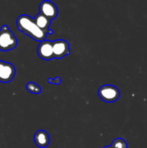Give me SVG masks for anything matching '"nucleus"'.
I'll use <instances>...</instances> for the list:
<instances>
[{"label":"nucleus","instance_id":"nucleus-1","mask_svg":"<svg viewBox=\"0 0 147 148\" xmlns=\"http://www.w3.org/2000/svg\"><path fill=\"white\" fill-rule=\"evenodd\" d=\"M17 26L20 32H22L36 41L41 42L45 40L47 34L49 33L39 28L34 20L27 14L19 16L17 20Z\"/></svg>","mask_w":147,"mask_h":148},{"label":"nucleus","instance_id":"nucleus-2","mask_svg":"<svg viewBox=\"0 0 147 148\" xmlns=\"http://www.w3.org/2000/svg\"><path fill=\"white\" fill-rule=\"evenodd\" d=\"M17 39L6 25L0 28V51H8L17 46Z\"/></svg>","mask_w":147,"mask_h":148},{"label":"nucleus","instance_id":"nucleus-3","mask_svg":"<svg viewBox=\"0 0 147 148\" xmlns=\"http://www.w3.org/2000/svg\"><path fill=\"white\" fill-rule=\"evenodd\" d=\"M97 93L100 99L106 103L115 102L120 95L118 88L111 85H104L101 86L98 90Z\"/></svg>","mask_w":147,"mask_h":148},{"label":"nucleus","instance_id":"nucleus-4","mask_svg":"<svg viewBox=\"0 0 147 148\" xmlns=\"http://www.w3.org/2000/svg\"><path fill=\"white\" fill-rule=\"evenodd\" d=\"M15 72V67L12 64L0 60V82L3 83L11 82Z\"/></svg>","mask_w":147,"mask_h":148},{"label":"nucleus","instance_id":"nucleus-5","mask_svg":"<svg viewBox=\"0 0 147 148\" xmlns=\"http://www.w3.org/2000/svg\"><path fill=\"white\" fill-rule=\"evenodd\" d=\"M53 50L54 59H62L70 53L69 43L62 39L55 40L53 41Z\"/></svg>","mask_w":147,"mask_h":148},{"label":"nucleus","instance_id":"nucleus-6","mask_svg":"<svg viewBox=\"0 0 147 148\" xmlns=\"http://www.w3.org/2000/svg\"><path fill=\"white\" fill-rule=\"evenodd\" d=\"M37 54L43 60H50L54 59L53 50V41L43 40L38 45L37 49Z\"/></svg>","mask_w":147,"mask_h":148},{"label":"nucleus","instance_id":"nucleus-7","mask_svg":"<svg viewBox=\"0 0 147 148\" xmlns=\"http://www.w3.org/2000/svg\"><path fill=\"white\" fill-rule=\"evenodd\" d=\"M39 11L40 14L46 16L50 20L55 19L58 15V8L56 4L48 0H45L40 3Z\"/></svg>","mask_w":147,"mask_h":148},{"label":"nucleus","instance_id":"nucleus-8","mask_svg":"<svg viewBox=\"0 0 147 148\" xmlns=\"http://www.w3.org/2000/svg\"><path fill=\"white\" fill-rule=\"evenodd\" d=\"M34 142L38 147L45 148L50 143V137L45 130H38L34 134Z\"/></svg>","mask_w":147,"mask_h":148},{"label":"nucleus","instance_id":"nucleus-9","mask_svg":"<svg viewBox=\"0 0 147 148\" xmlns=\"http://www.w3.org/2000/svg\"><path fill=\"white\" fill-rule=\"evenodd\" d=\"M33 20H34L35 23V24L37 25L39 28H40L43 30H45V31L48 32L49 33H50V35L53 33L52 30H49V26H50V21L51 20L47 18L46 16L43 15L42 14L39 13V14H37L35 17V18Z\"/></svg>","mask_w":147,"mask_h":148},{"label":"nucleus","instance_id":"nucleus-10","mask_svg":"<svg viewBox=\"0 0 147 148\" xmlns=\"http://www.w3.org/2000/svg\"><path fill=\"white\" fill-rule=\"evenodd\" d=\"M26 88L29 92L33 94H40L42 91L41 88L33 82H28L26 85Z\"/></svg>","mask_w":147,"mask_h":148},{"label":"nucleus","instance_id":"nucleus-11","mask_svg":"<svg viewBox=\"0 0 147 148\" xmlns=\"http://www.w3.org/2000/svg\"><path fill=\"white\" fill-rule=\"evenodd\" d=\"M112 148H128L127 143L122 138H116L111 144Z\"/></svg>","mask_w":147,"mask_h":148},{"label":"nucleus","instance_id":"nucleus-12","mask_svg":"<svg viewBox=\"0 0 147 148\" xmlns=\"http://www.w3.org/2000/svg\"><path fill=\"white\" fill-rule=\"evenodd\" d=\"M61 82V79L59 77H56L54 79H52V78H48V82L53 84V85H59Z\"/></svg>","mask_w":147,"mask_h":148},{"label":"nucleus","instance_id":"nucleus-13","mask_svg":"<svg viewBox=\"0 0 147 148\" xmlns=\"http://www.w3.org/2000/svg\"><path fill=\"white\" fill-rule=\"evenodd\" d=\"M104 148H112V146L110 145V146H106V147H105Z\"/></svg>","mask_w":147,"mask_h":148},{"label":"nucleus","instance_id":"nucleus-14","mask_svg":"<svg viewBox=\"0 0 147 148\" xmlns=\"http://www.w3.org/2000/svg\"><path fill=\"white\" fill-rule=\"evenodd\" d=\"M0 28H1V27H0Z\"/></svg>","mask_w":147,"mask_h":148}]
</instances>
